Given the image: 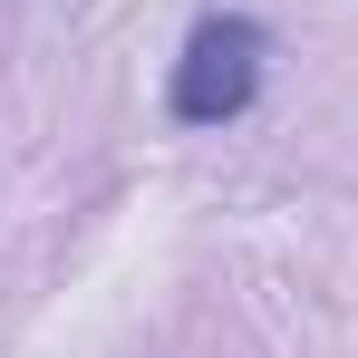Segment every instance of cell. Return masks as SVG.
Masks as SVG:
<instances>
[{
	"instance_id": "obj_1",
	"label": "cell",
	"mask_w": 358,
	"mask_h": 358,
	"mask_svg": "<svg viewBox=\"0 0 358 358\" xmlns=\"http://www.w3.org/2000/svg\"><path fill=\"white\" fill-rule=\"evenodd\" d=\"M262 59H271V29H262V20H242V10H213V20L184 39L175 87H165L175 126H233L242 107L262 97Z\"/></svg>"
}]
</instances>
